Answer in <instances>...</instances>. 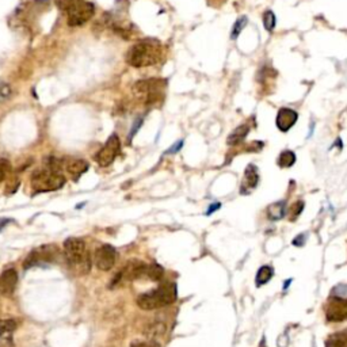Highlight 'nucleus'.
Segmentation results:
<instances>
[{
  "instance_id": "nucleus-1",
  "label": "nucleus",
  "mask_w": 347,
  "mask_h": 347,
  "mask_svg": "<svg viewBox=\"0 0 347 347\" xmlns=\"http://www.w3.org/2000/svg\"><path fill=\"white\" fill-rule=\"evenodd\" d=\"M162 54L163 50L159 42L152 40H143L131 46L125 59L132 67L143 68L158 64L162 59Z\"/></svg>"
},
{
  "instance_id": "nucleus-2",
  "label": "nucleus",
  "mask_w": 347,
  "mask_h": 347,
  "mask_svg": "<svg viewBox=\"0 0 347 347\" xmlns=\"http://www.w3.org/2000/svg\"><path fill=\"white\" fill-rule=\"evenodd\" d=\"M64 257L68 266L77 275L88 274L91 270V257L84 240L79 238H69L64 242Z\"/></svg>"
},
{
  "instance_id": "nucleus-3",
  "label": "nucleus",
  "mask_w": 347,
  "mask_h": 347,
  "mask_svg": "<svg viewBox=\"0 0 347 347\" xmlns=\"http://www.w3.org/2000/svg\"><path fill=\"white\" fill-rule=\"evenodd\" d=\"M30 185L34 193H48V191H56L60 190L65 185V176L60 172L52 171L48 168L37 170L33 172Z\"/></svg>"
},
{
  "instance_id": "nucleus-4",
  "label": "nucleus",
  "mask_w": 347,
  "mask_h": 347,
  "mask_svg": "<svg viewBox=\"0 0 347 347\" xmlns=\"http://www.w3.org/2000/svg\"><path fill=\"white\" fill-rule=\"evenodd\" d=\"M163 87H164L163 80L148 79V80L137 81L133 86V92L140 99L144 100L145 104H154L158 103L159 99H162Z\"/></svg>"
},
{
  "instance_id": "nucleus-5",
  "label": "nucleus",
  "mask_w": 347,
  "mask_h": 347,
  "mask_svg": "<svg viewBox=\"0 0 347 347\" xmlns=\"http://www.w3.org/2000/svg\"><path fill=\"white\" fill-rule=\"evenodd\" d=\"M95 13V7L90 2L77 0L76 3L68 10V25L77 27L88 22Z\"/></svg>"
},
{
  "instance_id": "nucleus-6",
  "label": "nucleus",
  "mask_w": 347,
  "mask_h": 347,
  "mask_svg": "<svg viewBox=\"0 0 347 347\" xmlns=\"http://www.w3.org/2000/svg\"><path fill=\"white\" fill-rule=\"evenodd\" d=\"M60 255L59 248L53 246V244H46V246H41L40 248H36L34 251L29 254L26 261L23 263L25 269H30L33 266L41 265V263H50V262L56 261V258Z\"/></svg>"
},
{
  "instance_id": "nucleus-7",
  "label": "nucleus",
  "mask_w": 347,
  "mask_h": 347,
  "mask_svg": "<svg viewBox=\"0 0 347 347\" xmlns=\"http://www.w3.org/2000/svg\"><path fill=\"white\" fill-rule=\"evenodd\" d=\"M121 149V141L117 135H111L106 141V144L99 149V152L95 156V160L100 167H107L115 160Z\"/></svg>"
},
{
  "instance_id": "nucleus-8",
  "label": "nucleus",
  "mask_w": 347,
  "mask_h": 347,
  "mask_svg": "<svg viewBox=\"0 0 347 347\" xmlns=\"http://www.w3.org/2000/svg\"><path fill=\"white\" fill-rule=\"evenodd\" d=\"M117 261V251L113 246L110 244H103L100 246L94 255V263L96 269L100 271L111 270Z\"/></svg>"
},
{
  "instance_id": "nucleus-9",
  "label": "nucleus",
  "mask_w": 347,
  "mask_h": 347,
  "mask_svg": "<svg viewBox=\"0 0 347 347\" xmlns=\"http://www.w3.org/2000/svg\"><path fill=\"white\" fill-rule=\"evenodd\" d=\"M145 270H147V265L144 262L139 261V259H132L125 265V267L122 269L117 275H115V280L120 282H129V281H136L140 280V278H144Z\"/></svg>"
},
{
  "instance_id": "nucleus-10",
  "label": "nucleus",
  "mask_w": 347,
  "mask_h": 347,
  "mask_svg": "<svg viewBox=\"0 0 347 347\" xmlns=\"http://www.w3.org/2000/svg\"><path fill=\"white\" fill-rule=\"evenodd\" d=\"M325 317L332 323H340L347 319V298L332 297L325 307Z\"/></svg>"
},
{
  "instance_id": "nucleus-11",
  "label": "nucleus",
  "mask_w": 347,
  "mask_h": 347,
  "mask_svg": "<svg viewBox=\"0 0 347 347\" xmlns=\"http://www.w3.org/2000/svg\"><path fill=\"white\" fill-rule=\"evenodd\" d=\"M88 170V163L83 159L65 158L61 159V171L71 179L77 180L84 172Z\"/></svg>"
},
{
  "instance_id": "nucleus-12",
  "label": "nucleus",
  "mask_w": 347,
  "mask_h": 347,
  "mask_svg": "<svg viewBox=\"0 0 347 347\" xmlns=\"http://www.w3.org/2000/svg\"><path fill=\"white\" fill-rule=\"evenodd\" d=\"M297 120L298 114L296 110L289 107H282L280 108V111L277 114L275 124H277V128H278L281 132H289L294 125H296Z\"/></svg>"
},
{
  "instance_id": "nucleus-13",
  "label": "nucleus",
  "mask_w": 347,
  "mask_h": 347,
  "mask_svg": "<svg viewBox=\"0 0 347 347\" xmlns=\"http://www.w3.org/2000/svg\"><path fill=\"white\" fill-rule=\"evenodd\" d=\"M18 284V273L15 269H7L0 274V296H10Z\"/></svg>"
},
{
  "instance_id": "nucleus-14",
  "label": "nucleus",
  "mask_w": 347,
  "mask_h": 347,
  "mask_svg": "<svg viewBox=\"0 0 347 347\" xmlns=\"http://www.w3.org/2000/svg\"><path fill=\"white\" fill-rule=\"evenodd\" d=\"M156 296H158L160 308L170 305L176 300V285L174 282H166L160 285L158 289H155Z\"/></svg>"
},
{
  "instance_id": "nucleus-15",
  "label": "nucleus",
  "mask_w": 347,
  "mask_h": 347,
  "mask_svg": "<svg viewBox=\"0 0 347 347\" xmlns=\"http://www.w3.org/2000/svg\"><path fill=\"white\" fill-rule=\"evenodd\" d=\"M258 182H259V174H258V168L254 166V164H250L246 168V172H244V179L243 183H242V191L246 193V191H251L258 186Z\"/></svg>"
},
{
  "instance_id": "nucleus-16",
  "label": "nucleus",
  "mask_w": 347,
  "mask_h": 347,
  "mask_svg": "<svg viewBox=\"0 0 347 347\" xmlns=\"http://www.w3.org/2000/svg\"><path fill=\"white\" fill-rule=\"evenodd\" d=\"M137 305H139L141 309H144V311H154V309L160 308L156 292L152 290V292H148V293L140 294V296L137 297Z\"/></svg>"
},
{
  "instance_id": "nucleus-17",
  "label": "nucleus",
  "mask_w": 347,
  "mask_h": 347,
  "mask_svg": "<svg viewBox=\"0 0 347 347\" xmlns=\"http://www.w3.org/2000/svg\"><path fill=\"white\" fill-rule=\"evenodd\" d=\"M286 202L285 201H278V202L271 203L270 206L267 207V216L271 221H278L281 218H284L285 213H286Z\"/></svg>"
},
{
  "instance_id": "nucleus-18",
  "label": "nucleus",
  "mask_w": 347,
  "mask_h": 347,
  "mask_svg": "<svg viewBox=\"0 0 347 347\" xmlns=\"http://www.w3.org/2000/svg\"><path fill=\"white\" fill-rule=\"evenodd\" d=\"M248 132H250V127H248V125H240V127L236 128V129L228 136L226 143L229 145H238L247 137Z\"/></svg>"
},
{
  "instance_id": "nucleus-19",
  "label": "nucleus",
  "mask_w": 347,
  "mask_h": 347,
  "mask_svg": "<svg viewBox=\"0 0 347 347\" xmlns=\"http://www.w3.org/2000/svg\"><path fill=\"white\" fill-rule=\"evenodd\" d=\"M325 347H347V328L331 335L325 342Z\"/></svg>"
},
{
  "instance_id": "nucleus-20",
  "label": "nucleus",
  "mask_w": 347,
  "mask_h": 347,
  "mask_svg": "<svg viewBox=\"0 0 347 347\" xmlns=\"http://www.w3.org/2000/svg\"><path fill=\"white\" fill-rule=\"evenodd\" d=\"M273 274H274L273 267L269 266V265L262 266L261 269L258 270L257 278H255V284H257L258 288H259V286H263V285H266L267 282L273 278Z\"/></svg>"
},
{
  "instance_id": "nucleus-21",
  "label": "nucleus",
  "mask_w": 347,
  "mask_h": 347,
  "mask_svg": "<svg viewBox=\"0 0 347 347\" xmlns=\"http://www.w3.org/2000/svg\"><path fill=\"white\" fill-rule=\"evenodd\" d=\"M18 328L17 319H0V336H13L14 331Z\"/></svg>"
},
{
  "instance_id": "nucleus-22",
  "label": "nucleus",
  "mask_w": 347,
  "mask_h": 347,
  "mask_svg": "<svg viewBox=\"0 0 347 347\" xmlns=\"http://www.w3.org/2000/svg\"><path fill=\"white\" fill-rule=\"evenodd\" d=\"M163 274H164V270L163 267L158 263H151V265H147V270H145L144 278L149 281H160L162 280Z\"/></svg>"
},
{
  "instance_id": "nucleus-23",
  "label": "nucleus",
  "mask_w": 347,
  "mask_h": 347,
  "mask_svg": "<svg viewBox=\"0 0 347 347\" xmlns=\"http://www.w3.org/2000/svg\"><path fill=\"white\" fill-rule=\"evenodd\" d=\"M294 163H296V155H294L293 151L286 149L284 152H281L280 158H278V166L281 168L292 167Z\"/></svg>"
},
{
  "instance_id": "nucleus-24",
  "label": "nucleus",
  "mask_w": 347,
  "mask_h": 347,
  "mask_svg": "<svg viewBox=\"0 0 347 347\" xmlns=\"http://www.w3.org/2000/svg\"><path fill=\"white\" fill-rule=\"evenodd\" d=\"M263 26H265V29H266L267 32H273L275 29V25H277V17H275V14L271 11V10H267V11H265L263 13Z\"/></svg>"
},
{
  "instance_id": "nucleus-25",
  "label": "nucleus",
  "mask_w": 347,
  "mask_h": 347,
  "mask_svg": "<svg viewBox=\"0 0 347 347\" xmlns=\"http://www.w3.org/2000/svg\"><path fill=\"white\" fill-rule=\"evenodd\" d=\"M166 332V325L163 323H154V324H149L147 328H145V335H148L151 338H156V336H160Z\"/></svg>"
},
{
  "instance_id": "nucleus-26",
  "label": "nucleus",
  "mask_w": 347,
  "mask_h": 347,
  "mask_svg": "<svg viewBox=\"0 0 347 347\" xmlns=\"http://www.w3.org/2000/svg\"><path fill=\"white\" fill-rule=\"evenodd\" d=\"M247 17H240V18H238V21L235 22L234 27H232V32H230V38H232V40H236V38L240 36V33L243 32L244 27L247 26Z\"/></svg>"
},
{
  "instance_id": "nucleus-27",
  "label": "nucleus",
  "mask_w": 347,
  "mask_h": 347,
  "mask_svg": "<svg viewBox=\"0 0 347 347\" xmlns=\"http://www.w3.org/2000/svg\"><path fill=\"white\" fill-rule=\"evenodd\" d=\"M11 96H13V88H11V86H10L9 83L0 81V103L11 99Z\"/></svg>"
},
{
  "instance_id": "nucleus-28",
  "label": "nucleus",
  "mask_w": 347,
  "mask_h": 347,
  "mask_svg": "<svg viewBox=\"0 0 347 347\" xmlns=\"http://www.w3.org/2000/svg\"><path fill=\"white\" fill-rule=\"evenodd\" d=\"M304 206H305V203H304V201H301V199H298V201H296V202L292 205V207H290V214H289V218L293 221L296 220L300 214H301V212L304 210Z\"/></svg>"
},
{
  "instance_id": "nucleus-29",
  "label": "nucleus",
  "mask_w": 347,
  "mask_h": 347,
  "mask_svg": "<svg viewBox=\"0 0 347 347\" xmlns=\"http://www.w3.org/2000/svg\"><path fill=\"white\" fill-rule=\"evenodd\" d=\"M10 171H11V166H10L9 160H6V159H0V183L7 178Z\"/></svg>"
},
{
  "instance_id": "nucleus-30",
  "label": "nucleus",
  "mask_w": 347,
  "mask_h": 347,
  "mask_svg": "<svg viewBox=\"0 0 347 347\" xmlns=\"http://www.w3.org/2000/svg\"><path fill=\"white\" fill-rule=\"evenodd\" d=\"M131 347H160V344L156 340L149 339V340H133L131 343Z\"/></svg>"
},
{
  "instance_id": "nucleus-31",
  "label": "nucleus",
  "mask_w": 347,
  "mask_h": 347,
  "mask_svg": "<svg viewBox=\"0 0 347 347\" xmlns=\"http://www.w3.org/2000/svg\"><path fill=\"white\" fill-rule=\"evenodd\" d=\"M18 187H19L18 178H11V179H9V182H7L6 190H7V193L9 194H13V193H15L17 190H18Z\"/></svg>"
},
{
  "instance_id": "nucleus-32",
  "label": "nucleus",
  "mask_w": 347,
  "mask_h": 347,
  "mask_svg": "<svg viewBox=\"0 0 347 347\" xmlns=\"http://www.w3.org/2000/svg\"><path fill=\"white\" fill-rule=\"evenodd\" d=\"M76 2L77 0H56V3H57V6H59V9L65 10V11H68L69 7L75 5Z\"/></svg>"
},
{
  "instance_id": "nucleus-33",
  "label": "nucleus",
  "mask_w": 347,
  "mask_h": 347,
  "mask_svg": "<svg viewBox=\"0 0 347 347\" xmlns=\"http://www.w3.org/2000/svg\"><path fill=\"white\" fill-rule=\"evenodd\" d=\"M0 347H14L13 336H0Z\"/></svg>"
},
{
  "instance_id": "nucleus-34",
  "label": "nucleus",
  "mask_w": 347,
  "mask_h": 347,
  "mask_svg": "<svg viewBox=\"0 0 347 347\" xmlns=\"http://www.w3.org/2000/svg\"><path fill=\"white\" fill-rule=\"evenodd\" d=\"M183 147V140L178 141V143H175V144L172 145V148H170L167 151L168 154H175V152H178V151H180V148Z\"/></svg>"
},
{
  "instance_id": "nucleus-35",
  "label": "nucleus",
  "mask_w": 347,
  "mask_h": 347,
  "mask_svg": "<svg viewBox=\"0 0 347 347\" xmlns=\"http://www.w3.org/2000/svg\"><path fill=\"white\" fill-rule=\"evenodd\" d=\"M292 243H293L294 246H297V247H301L302 244L305 243V236H304V235H298L297 238H294Z\"/></svg>"
},
{
  "instance_id": "nucleus-36",
  "label": "nucleus",
  "mask_w": 347,
  "mask_h": 347,
  "mask_svg": "<svg viewBox=\"0 0 347 347\" xmlns=\"http://www.w3.org/2000/svg\"><path fill=\"white\" fill-rule=\"evenodd\" d=\"M141 125H143V118H139V120H137V124L135 122V125H133V128H132L131 139L133 137V135H135V133H137V131H139V128H140Z\"/></svg>"
},
{
  "instance_id": "nucleus-37",
  "label": "nucleus",
  "mask_w": 347,
  "mask_h": 347,
  "mask_svg": "<svg viewBox=\"0 0 347 347\" xmlns=\"http://www.w3.org/2000/svg\"><path fill=\"white\" fill-rule=\"evenodd\" d=\"M220 207H221V203L220 202L212 203V205L209 206V209H207L206 214H212V213H214V212H216V210H218Z\"/></svg>"
},
{
  "instance_id": "nucleus-38",
  "label": "nucleus",
  "mask_w": 347,
  "mask_h": 347,
  "mask_svg": "<svg viewBox=\"0 0 347 347\" xmlns=\"http://www.w3.org/2000/svg\"><path fill=\"white\" fill-rule=\"evenodd\" d=\"M290 282H292V280L286 281V282H285V288L284 289H288V286H289V284H290Z\"/></svg>"
}]
</instances>
